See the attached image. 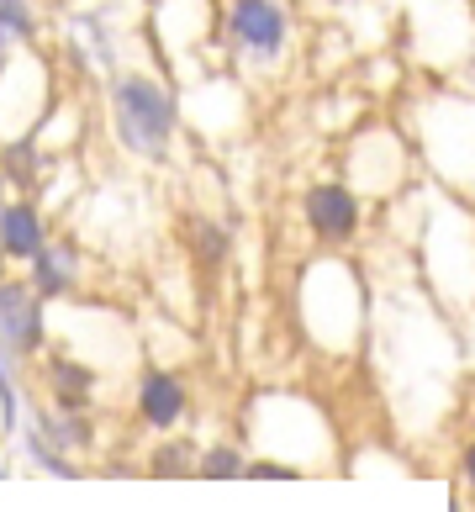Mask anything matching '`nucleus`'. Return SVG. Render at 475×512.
Here are the masks:
<instances>
[{"mask_svg":"<svg viewBox=\"0 0 475 512\" xmlns=\"http://www.w3.org/2000/svg\"><path fill=\"white\" fill-rule=\"evenodd\" d=\"M138 412H143L148 428H175L180 412H185V386H180V375L148 370L143 386H138Z\"/></svg>","mask_w":475,"mask_h":512,"instance_id":"4","label":"nucleus"},{"mask_svg":"<svg viewBox=\"0 0 475 512\" xmlns=\"http://www.w3.org/2000/svg\"><path fill=\"white\" fill-rule=\"evenodd\" d=\"M6 412H11V391H6V370H0V423H6Z\"/></svg>","mask_w":475,"mask_h":512,"instance_id":"9","label":"nucleus"},{"mask_svg":"<svg viewBox=\"0 0 475 512\" xmlns=\"http://www.w3.org/2000/svg\"><path fill=\"white\" fill-rule=\"evenodd\" d=\"M0 328L16 349H32L37 344V328H43V317H37V296L32 286L22 280H0Z\"/></svg>","mask_w":475,"mask_h":512,"instance_id":"5","label":"nucleus"},{"mask_svg":"<svg viewBox=\"0 0 475 512\" xmlns=\"http://www.w3.org/2000/svg\"><path fill=\"white\" fill-rule=\"evenodd\" d=\"M460 470H465V481H470V491H475V444L465 449V460H460Z\"/></svg>","mask_w":475,"mask_h":512,"instance_id":"8","label":"nucleus"},{"mask_svg":"<svg viewBox=\"0 0 475 512\" xmlns=\"http://www.w3.org/2000/svg\"><path fill=\"white\" fill-rule=\"evenodd\" d=\"M43 249H48V243H43V222H37L32 206H27V201L6 206V212H0V254L32 264Z\"/></svg>","mask_w":475,"mask_h":512,"instance_id":"6","label":"nucleus"},{"mask_svg":"<svg viewBox=\"0 0 475 512\" xmlns=\"http://www.w3.org/2000/svg\"><path fill=\"white\" fill-rule=\"evenodd\" d=\"M111 122H117V138L132 154L159 159L169 148V138H175V101L148 74H122L111 85Z\"/></svg>","mask_w":475,"mask_h":512,"instance_id":"1","label":"nucleus"},{"mask_svg":"<svg viewBox=\"0 0 475 512\" xmlns=\"http://www.w3.org/2000/svg\"><path fill=\"white\" fill-rule=\"evenodd\" d=\"M16 37H32V11L27 0H0V43H16Z\"/></svg>","mask_w":475,"mask_h":512,"instance_id":"7","label":"nucleus"},{"mask_svg":"<svg viewBox=\"0 0 475 512\" xmlns=\"http://www.w3.org/2000/svg\"><path fill=\"white\" fill-rule=\"evenodd\" d=\"M301 212H307V227L312 238L322 243H349L359 233V196L349 191V185H312L307 201H301Z\"/></svg>","mask_w":475,"mask_h":512,"instance_id":"3","label":"nucleus"},{"mask_svg":"<svg viewBox=\"0 0 475 512\" xmlns=\"http://www.w3.org/2000/svg\"><path fill=\"white\" fill-rule=\"evenodd\" d=\"M227 37L259 64H275L291 43V11L280 0H227Z\"/></svg>","mask_w":475,"mask_h":512,"instance_id":"2","label":"nucleus"}]
</instances>
